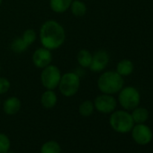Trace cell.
I'll use <instances>...</instances> for the list:
<instances>
[{
	"instance_id": "obj_6",
	"label": "cell",
	"mask_w": 153,
	"mask_h": 153,
	"mask_svg": "<svg viewBox=\"0 0 153 153\" xmlns=\"http://www.w3.org/2000/svg\"><path fill=\"white\" fill-rule=\"evenodd\" d=\"M118 101L123 109L133 110L140 104V95L139 91L133 87L123 88L119 92Z\"/></svg>"
},
{
	"instance_id": "obj_10",
	"label": "cell",
	"mask_w": 153,
	"mask_h": 153,
	"mask_svg": "<svg viewBox=\"0 0 153 153\" xmlns=\"http://www.w3.org/2000/svg\"><path fill=\"white\" fill-rule=\"evenodd\" d=\"M109 54L104 50H99L96 51L92 56V61L89 66V69L93 72L103 71L109 63Z\"/></svg>"
},
{
	"instance_id": "obj_11",
	"label": "cell",
	"mask_w": 153,
	"mask_h": 153,
	"mask_svg": "<svg viewBox=\"0 0 153 153\" xmlns=\"http://www.w3.org/2000/svg\"><path fill=\"white\" fill-rule=\"evenodd\" d=\"M22 107L21 100L16 97H10L3 103V111L7 115L16 114Z\"/></svg>"
},
{
	"instance_id": "obj_3",
	"label": "cell",
	"mask_w": 153,
	"mask_h": 153,
	"mask_svg": "<svg viewBox=\"0 0 153 153\" xmlns=\"http://www.w3.org/2000/svg\"><path fill=\"white\" fill-rule=\"evenodd\" d=\"M109 123L112 129L119 133H127L131 131L134 125L131 114L124 110H118L111 113Z\"/></svg>"
},
{
	"instance_id": "obj_4",
	"label": "cell",
	"mask_w": 153,
	"mask_h": 153,
	"mask_svg": "<svg viewBox=\"0 0 153 153\" xmlns=\"http://www.w3.org/2000/svg\"><path fill=\"white\" fill-rule=\"evenodd\" d=\"M58 88L63 97H71L75 96L80 88L79 76L75 72H67L63 74Z\"/></svg>"
},
{
	"instance_id": "obj_23",
	"label": "cell",
	"mask_w": 153,
	"mask_h": 153,
	"mask_svg": "<svg viewBox=\"0 0 153 153\" xmlns=\"http://www.w3.org/2000/svg\"><path fill=\"white\" fill-rule=\"evenodd\" d=\"M11 84L8 79L5 76H0V95H4L10 89Z\"/></svg>"
},
{
	"instance_id": "obj_14",
	"label": "cell",
	"mask_w": 153,
	"mask_h": 153,
	"mask_svg": "<svg viewBox=\"0 0 153 153\" xmlns=\"http://www.w3.org/2000/svg\"><path fill=\"white\" fill-rule=\"evenodd\" d=\"M69 10L71 14L76 17H82L87 13V6L81 0H72Z\"/></svg>"
},
{
	"instance_id": "obj_19",
	"label": "cell",
	"mask_w": 153,
	"mask_h": 153,
	"mask_svg": "<svg viewBox=\"0 0 153 153\" xmlns=\"http://www.w3.org/2000/svg\"><path fill=\"white\" fill-rule=\"evenodd\" d=\"M94 110H95L94 103L90 100L83 101L79 106V113L83 117L90 116L94 113Z\"/></svg>"
},
{
	"instance_id": "obj_22",
	"label": "cell",
	"mask_w": 153,
	"mask_h": 153,
	"mask_svg": "<svg viewBox=\"0 0 153 153\" xmlns=\"http://www.w3.org/2000/svg\"><path fill=\"white\" fill-rule=\"evenodd\" d=\"M22 38H23V40L25 42V43H26L28 46H30V45H32V44L36 41L37 33H36V32H35L33 29H26V30L23 33Z\"/></svg>"
},
{
	"instance_id": "obj_16",
	"label": "cell",
	"mask_w": 153,
	"mask_h": 153,
	"mask_svg": "<svg viewBox=\"0 0 153 153\" xmlns=\"http://www.w3.org/2000/svg\"><path fill=\"white\" fill-rule=\"evenodd\" d=\"M92 56L93 54L87 49L80 50L78 54H76V61L81 68H89L91 61H92Z\"/></svg>"
},
{
	"instance_id": "obj_2",
	"label": "cell",
	"mask_w": 153,
	"mask_h": 153,
	"mask_svg": "<svg viewBox=\"0 0 153 153\" xmlns=\"http://www.w3.org/2000/svg\"><path fill=\"white\" fill-rule=\"evenodd\" d=\"M123 79L116 71H105L97 79V88L103 94L114 95L123 88Z\"/></svg>"
},
{
	"instance_id": "obj_12",
	"label": "cell",
	"mask_w": 153,
	"mask_h": 153,
	"mask_svg": "<svg viewBox=\"0 0 153 153\" xmlns=\"http://www.w3.org/2000/svg\"><path fill=\"white\" fill-rule=\"evenodd\" d=\"M58 102V97L54 90L46 89L41 96V105L45 109H52Z\"/></svg>"
},
{
	"instance_id": "obj_8",
	"label": "cell",
	"mask_w": 153,
	"mask_h": 153,
	"mask_svg": "<svg viewBox=\"0 0 153 153\" xmlns=\"http://www.w3.org/2000/svg\"><path fill=\"white\" fill-rule=\"evenodd\" d=\"M131 137L133 140L140 145H147L152 140V131L150 128L143 123H137L131 129Z\"/></svg>"
},
{
	"instance_id": "obj_21",
	"label": "cell",
	"mask_w": 153,
	"mask_h": 153,
	"mask_svg": "<svg viewBox=\"0 0 153 153\" xmlns=\"http://www.w3.org/2000/svg\"><path fill=\"white\" fill-rule=\"evenodd\" d=\"M11 148V141L8 136L0 132V153H7Z\"/></svg>"
},
{
	"instance_id": "obj_24",
	"label": "cell",
	"mask_w": 153,
	"mask_h": 153,
	"mask_svg": "<svg viewBox=\"0 0 153 153\" xmlns=\"http://www.w3.org/2000/svg\"><path fill=\"white\" fill-rule=\"evenodd\" d=\"M2 2H3V0H0V7H1V5H2Z\"/></svg>"
},
{
	"instance_id": "obj_25",
	"label": "cell",
	"mask_w": 153,
	"mask_h": 153,
	"mask_svg": "<svg viewBox=\"0 0 153 153\" xmlns=\"http://www.w3.org/2000/svg\"><path fill=\"white\" fill-rule=\"evenodd\" d=\"M7 153H14V152H13V151H10V150H9V151H8Z\"/></svg>"
},
{
	"instance_id": "obj_13",
	"label": "cell",
	"mask_w": 153,
	"mask_h": 153,
	"mask_svg": "<svg viewBox=\"0 0 153 153\" xmlns=\"http://www.w3.org/2000/svg\"><path fill=\"white\" fill-rule=\"evenodd\" d=\"M72 0H50L49 5L51 11L57 14H62L70 7Z\"/></svg>"
},
{
	"instance_id": "obj_17",
	"label": "cell",
	"mask_w": 153,
	"mask_h": 153,
	"mask_svg": "<svg viewBox=\"0 0 153 153\" xmlns=\"http://www.w3.org/2000/svg\"><path fill=\"white\" fill-rule=\"evenodd\" d=\"M132 120L136 123H144L149 118V112L144 107H136L131 114Z\"/></svg>"
},
{
	"instance_id": "obj_7",
	"label": "cell",
	"mask_w": 153,
	"mask_h": 153,
	"mask_svg": "<svg viewBox=\"0 0 153 153\" xmlns=\"http://www.w3.org/2000/svg\"><path fill=\"white\" fill-rule=\"evenodd\" d=\"M95 109L101 114H111L113 113L117 105L116 99L108 94H103L97 96L94 100Z\"/></svg>"
},
{
	"instance_id": "obj_5",
	"label": "cell",
	"mask_w": 153,
	"mask_h": 153,
	"mask_svg": "<svg viewBox=\"0 0 153 153\" xmlns=\"http://www.w3.org/2000/svg\"><path fill=\"white\" fill-rule=\"evenodd\" d=\"M60 69L52 64L43 68L41 73V83L45 89L55 90L61 79Z\"/></svg>"
},
{
	"instance_id": "obj_15",
	"label": "cell",
	"mask_w": 153,
	"mask_h": 153,
	"mask_svg": "<svg viewBox=\"0 0 153 153\" xmlns=\"http://www.w3.org/2000/svg\"><path fill=\"white\" fill-rule=\"evenodd\" d=\"M133 69H134V66L132 61L127 59L119 61L116 66V72L122 76H130L132 73Z\"/></svg>"
},
{
	"instance_id": "obj_20",
	"label": "cell",
	"mask_w": 153,
	"mask_h": 153,
	"mask_svg": "<svg viewBox=\"0 0 153 153\" xmlns=\"http://www.w3.org/2000/svg\"><path fill=\"white\" fill-rule=\"evenodd\" d=\"M10 47H11V50L13 52H15L16 54H20V53L25 52L29 46L25 43V42L23 40L22 37H17V38L14 39Z\"/></svg>"
},
{
	"instance_id": "obj_9",
	"label": "cell",
	"mask_w": 153,
	"mask_h": 153,
	"mask_svg": "<svg viewBox=\"0 0 153 153\" xmlns=\"http://www.w3.org/2000/svg\"><path fill=\"white\" fill-rule=\"evenodd\" d=\"M32 60H33V65L37 68L42 69L43 68L51 64V61H52L51 51H50L44 47L38 48L33 53Z\"/></svg>"
},
{
	"instance_id": "obj_18",
	"label": "cell",
	"mask_w": 153,
	"mask_h": 153,
	"mask_svg": "<svg viewBox=\"0 0 153 153\" xmlns=\"http://www.w3.org/2000/svg\"><path fill=\"white\" fill-rule=\"evenodd\" d=\"M40 153H61V147L55 140H48L42 145Z\"/></svg>"
},
{
	"instance_id": "obj_1",
	"label": "cell",
	"mask_w": 153,
	"mask_h": 153,
	"mask_svg": "<svg viewBox=\"0 0 153 153\" xmlns=\"http://www.w3.org/2000/svg\"><path fill=\"white\" fill-rule=\"evenodd\" d=\"M39 37L42 47L50 51H54L64 44L66 32L64 27L59 22L55 20H48L42 25Z\"/></svg>"
}]
</instances>
